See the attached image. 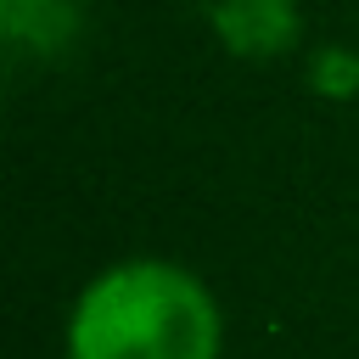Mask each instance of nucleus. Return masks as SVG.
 Listing matches in <instances>:
<instances>
[{
	"label": "nucleus",
	"mask_w": 359,
	"mask_h": 359,
	"mask_svg": "<svg viewBox=\"0 0 359 359\" xmlns=\"http://www.w3.org/2000/svg\"><path fill=\"white\" fill-rule=\"evenodd\" d=\"M219 34L241 56H269L286 50L297 34V6L292 0H219Z\"/></svg>",
	"instance_id": "nucleus-2"
},
{
	"label": "nucleus",
	"mask_w": 359,
	"mask_h": 359,
	"mask_svg": "<svg viewBox=\"0 0 359 359\" xmlns=\"http://www.w3.org/2000/svg\"><path fill=\"white\" fill-rule=\"evenodd\" d=\"M219 309L191 269L129 258L79 292L67 359H219Z\"/></svg>",
	"instance_id": "nucleus-1"
}]
</instances>
